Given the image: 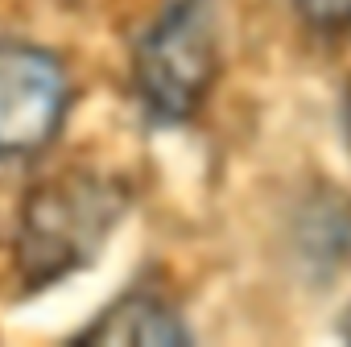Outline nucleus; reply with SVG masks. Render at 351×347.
<instances>
[{
  "mask_svg": "<svg viewBox=\"0 0 351 347\" xmlns=\"http://www.w3.org/2000/svg\"><path fill=\"white\" fill-rule=\"evenodd\" d=\"M219 38L215 0H169L149 21L132 46V91L153 124L178 128L203 112L223 67Z\"/></svg>",
  "mask_w": 351,
  "mask_h": 347,
  "instance_id": "nucleus-2",
  "label": "nucleus"
},
{
  "mask_svg": "<svg viewBox=\"0 0 351 347\" xmlns=\"http://www.w3.org/2000/svg\"><path fill=\"white\" fill-rule=\"evenodd\" d=\"M343 120H347V141H351V91H347V104H343Z\"/></svg>",
  "mask_w": 351,
  "mask_h": 347,
  "instance_id": "nucleus-6",
  "label": "nucleus"
},
{
  "mask_svg": "<svg viewBox=\"0 0 351 347\" xmlns=\"http://www.w3.org/2000/svg\"><path fill=\"white\" fill-rule=\"evenodd\" d=\"M71 343L75 347H186L195 339L182 314L157 289H128Z\"/></svg>",
  "mask_w": 351,
  "mask_h": 347,
  "instance_id": "nucleus-4",
  "label": "nucleus"
},
{
  "mask_svg": "<svg viewBox=\"0 0 351 347\" xmlns=\"http://www.w3.org/2000/svg\"><path fill=\"white\" fill-rule=\"evenodd\" d=\"M343 335H347V343H351V310H347V318H343Z\"/></svg>",
  "mask_w": 351,
  "mask_h": 347,
  "instance_id": "nucleus-7",
  "label": "nucleus"
},
{
  "mask_svg": "<svg viewBox=\"0 0 351 347\" xmlns=\"http://www.w3.org/2000/svg\"><path fill=\"white\" fill-rule=\"evenodd\" d=\"M289 9L314 34L335 38V34H347L351 29V0H289Z\"/></svg>",
  "mask_w": 351,
  "mask_h": 347,
  "instance_id": "nucleus-5",
  "label": "nucleus"
},
{
  "mask_svg": "<svg viewBox=\"0 0 351 347\" xmlns=\"http://www.w3.org/2000/svg\"><path fill=\"white\" fill-rule=\"evenodd\" d=\"M128 211V187L91 169H66L25 191L17 211L13 269L25 294H42L104 252Z\"/></svg>",
  "mask_w": 351,
  "mask_h": 347,
  "instance_id": "nucleus-1",
  "label": "nucleus"
},
{
  "mask_svg": "<svg viewBox=\"0 0 351 347\" xmlns=\"http://www.w3.org/2000/svg\"><path fill=\"white\" fill-rule=\"evenodd\" d=\"M71 99L75 83L54 50L0 38V161L46 153L71 116Z\"/></svg>",
  "mask_w": 351,
  "mask_h": 347,
  "instance_id": "nucleus-3",
  "label": "nucleus"
}]
</instances>
